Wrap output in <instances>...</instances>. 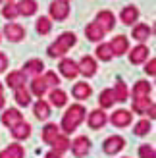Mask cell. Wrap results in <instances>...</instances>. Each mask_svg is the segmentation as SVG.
Segmentation results:
<instances>
[{
    "label": "cell",
    "mask_w": 156,
    "mask_h": 158,
    "mask_svg": "<svg viewBox=\"0 0 156 158\" xmlns=\"http://www.w3.org/2000/svg\"><path fill=\"white\" fill-rule=\"evenodd\" d=\"M83 120H85V108L81 104H72L66 110L64 118H62V127L60 129H64L66 135L68 133H73L77 127H79V123Z\"/></svg>",
    "instance_id": "1"
},
{
    "label": "cell",
    "mask_w": 156,
    "mask_h": 158,
    "mask_svg": "<svg viewBox=\"0 0 156 158\" xmlns=\"http://www.w3.org/2000/svg\"><path fill=\"white\" fill-rule=\"evenodd\" d=\"M75 35L73 33H62L58 39H56V43H52L50 46H48V56H52V58H56V56H64V54L72 48V46L75 44Z\"/></svg>",
    "instance_id": "2"
},
{
    "label": "cell",
    "mask_w": 156,
    "mask_h": 158,
    "mask_svg": "<svg viewBox=\"0 0 156 158\" xmlns=\"http://www.w3.org/2000/svg\"><path fill=\"white\" fill-rule=\"evenodd\" d=\"M123 147H125V139L120 137V135H112V137H108L102 143V151L112 156V154H118Z\"/></svg>",
    "instance_id": "3"
},
{
    "label": "cell",
    "mask_w": 156,
    "mask_h": 158,
    "mask_svg": "<svg viewBox=\"0 0 156 158\" xmlns=\"http://www.w3.org/2000/svg\"><path fill=\"white\" fill-rule=\"evenodd\" d=\"M69 148H72V152L77 158H83V156H87L89 151H91V141L85 135H81V137H77L73 143H69Z\"/></svg>",
    "instance_id": "4"
},
{
    "label": "cell",
    "mask_w": 156,
    "mask_h": 158,
    "mask_svg": "<svg viewBox=\"0 0 156 158\" xmlns=\"http://www.w3.org/2000/svg\"><path fill=\"white\" fill-rule=\"evenodd\" d=\"M95 23L106 33V31H112V29H114V25H116V18H114L112 12L102 10V12L96 14V21H95Z\"/></svg>",
    "instance_id": "5"
},
{
    "label": "cell",
    "mask_w": 156,
    "mask_h": 158,
    "mask_svg": "<svg viewBox=\"0 0 156 158\" xmlns=\"http://www.w3.org/2000/svg\"><path fill=\"white\" fill-rule=\"evenodd\" d=\"M4 35L8 41L12 43H19L23 37H25V29H23L21 25H18V23H6L4 25Z\"/></svg>",
    "instance_id": "6"
},
{
    "label": "cell",
    "mask_w": 156,
    "mask_h": 158,
    "mask_svg": "<svg viewBox=\"0 0 156 158\" xmlns=\"http://www.w3.org/2000/svg\"><path fill=\"white\" fill-rule=\"evenodd\" d=\"M23 122V116H21V112L18 108H8V110H4V114H2V123L6 125V127H15L18 123H21Z\"/></svg>",
    "instance_id": "7"
},
{
    "label": "cell",
    "mask_w": 156,
    "mask_h": 158,
    "mask_svg": "<svg viewBox=\"0 0 156 158\" xmlns=\"http://www.w3.org/2000/svg\"><path fill=\"white\" fill-rule=\"evenodd\" d=\"M131 120H133V116H131L129 110H116L112 114V118H110L114 127H127L131 123Z\"/></svg>",
    "instance_id": "8"
},
{
    "label": "cell",
    "mask_w": 156,
    "mask_h": 158,
    "mask_svg": "<svg viewBox=\"0 0 156 158\" xmlns=\"http://www.w3.org/2000/svg\"><path fill=\"white\" fill-rule=\"evenodd\" d=\"M110 48H112V54H114V56H121V54H125V52L129 50V41H127V37H125V35L114 37L112 43H110Z\"/></svg>",
    "instance_id": "9"
},
{
    "label": "cell",
    "mask_w": 156,
    "mask_h": 158,
    "mask_svg": "<svg viewBox=\"0 0 156 158\" xmlns=\"http://www.w3.org/2000/svg\"><path fill=\"white\" fill-rule=\"evenodd\" d=\"M50 15L56 21H64L69 15V6L66 2H58V0H54V2L50 4Z\"/></svg>",
    "instance_id": "10"
},
{
    "label": "cell",
    "mask_w": 156,
    "mask_h": 158,
    "mask_svg": "<svg viewBox=\"0 0 156 158\" xmlns=\"http://www.w3.org/2000/svg\"><path fill=\"white\" fill-rule=\"evenodd\" d=\"M60 73L64 75V77H68V79H75L77 75H79V69H77V64L72 60V58H64L60 62Z\"/></svg>",
    "instance_id": "11"
},
{
    "label": "cell",
    "mask_w": 156,
    "mask_h": 158,
    "mask_svg": "<svg viewBox=\"0 0 156 158\" xmlns=\"http://www.w3.org/2000/svg\"><path fill=\"white\" fill-rule=\"evenodd\" d=\"M106 122H108V118L104 114V110H92L89 114V120H87L91 129H102L106 125Z\"/></svg>",
    "instance_id": "12"
},
{
    "label": "cell",
    "mask_w": 156,
    "mask_h": 158,
    "mask_svg": "<svg viewBox=\"0 0 156 158\" xmlns=\"http://www.w3.org/2000/svg\"><path fill=\"white\" fill-rule=\"evenodd\" d=\"M77 69H79V73H83L85 77H92L96 73V62L91 56H83L81 62L77 64Z\"/></svg>",
    "instance_id": "13"
},
{
    "label": "cell",
    "mask_w": 156,
    "mask_h": 158,
    "mask_svg": "<svg viewBox=\"0 0 156 158\" xmlns=\"http://www.w3.org/2000/svg\"><path fill=\"white\" fill-rule=\"evenodd\" d=\"M149 58V46H145V44H139V46H135L133 50L129 52V62L131 64H143V62Z\"/></svg>",
    "instance_id": "14"
},
{
    "label": "cell",
    "mask_w": 156,
    "mask_h": 158,
    "mask_svg": "<svg viewBox=\"0 0 156 158\" xmlns=\"http://www.w3.org/2000/svg\"><path fill=\"white\" fill-rule=\"evenodd\" d=\"M120 19H121V23H125V25H133V21L139 19V10L135 6H125L120 14Z\"/></svg>",
    "instance_id": "15"
},
{
    "label": "cell",
    "mask_w": 156,
    "mask_h": 158,
    "mask_svg": "<svg viewBox=\"0 0 156 158\" xmlns=\"http://www.w3.org/2000/svg\"><path fill=\"white\" fill-rule=\"evenodd\" d=\"M18 12L21 14V15H25V18H29V15H33V14H37V0H19L18 4Z\"/></svg>",
    "instance_id": "16"
},
{
    "label": "cell",
    "mask_w": 156,
    "mask_h": 158,
    "mask_svg": "<svg viewBox=\"0 0 156 158\" xmlns=\"http://www.w3.org/2000/svg\"><path fill=\"white\" fill-rule=\"evenodd\" d=\"M25 156V151H23V147L18 145V143H12L8 145L2 152H0V158H23Z\"/></svg>",
    "instance_id": "17"
},
{
    "label": "cell",
    "mask_w": 156,
    "mask_h": 158,
    "mask_svg": "<svg viewBox=\"0 0 156 158\" xmlns=\"http://www.w3.org/2000/svg\"><path fill=\"white\" fill-rule=\"evenodd\" d=\"M72 93H73V97H75L77 100H85V98H89V97H91L92 89H91V85H89V83L81 81V83H75V85H73Z\"/></svg>",
    "instance_id": "18"
},
{
    "label": "cell",
    "mask_w": 156,
    "mask_h": 158,
    "mask_svg": "<svg viewBox=\"0 0 156 158\" xmlns=\"http://www.w3.org/2000/svg\"><path fill=\"white\" fill-rule=\"evenodd\" d=\"M44 69V64H43V60H37V58H33V60H29V62H25V66H23V73L25 75H39Z\"/></svg>",
    "instance_id": "19"
},
{
    "label": "cell",
    "mask_w": 156,
    "mask_h": 158,
    "mask_svg": "<svg viewBox=\"0 0 156 158\" xmlns=\"http://www.w3.org/2000/svg\"><path fill=\"white\" fill-rule=\"evenodd\" d=\"M6 83H8V87H12V89L23 87L25 85V73L23 72H10L6 75Z\"/></svg>",
    "instance_id": "20"
},
{
    "label": "cell",
    "mask_w": 156,
    "mask_h": 158,
    "mask_svg": "<svg viewBox=\"0 0 156 158\" xmlns=\"http://www.w3.org/2000/svg\"><path fill=\"white\" fill-rule=\"evenodd\" d=\"M10 131H12V137H14V139L21 141V139H27V137L31 135V125H29L27 122H21V123L15 125V127H12Z\"/></svg>",
    "instance_id": "21"
},
{
    "label": "cell",
    "mask_w": 156,
    "mask_h": 158,
    "mask_svg": "<svg viewBox=\"0 0 156 158\" xmlns=\"http://www.w3.org/2000/svg\"><path fill=\"white\" fill-rule=\"evenodd\" d=\"M60 135V127L56 123H46L44 125V129H43V141L46 145H52V141L56 139Z\"/></svg>",
    "instance_id": "22"
},
{
    "label": "cell",
    "mask_w": 156,
    "mask_h": 158,
    "mask_svg": "<svg viewBox=\"0 0 156 158\" xmlns=\"http://www.w3.org/2000/svg\"><path fill=\"white\" fill-rule=\"evenodd\" d=\"M33 114H35L37 120H46V118L50 116V106H48V102L37 100L35 106H33Z\"/></svg>",
    "instance_id": "23"
},
{
    "label": "cell",
    "mask_w": 156,
    "mask_h": 158,
    "mask_svg": "<svg viewBox=\"0 0 156 158\" xmlns=\"http://www.w3.org/2000/svg\"><path fill=\"white\" fill-rule=\"evenodd\" d=\"M85 35H87V39H89V41H102V37H104V31L102 29H100L98 25H96V23L95 21H92V23H89V25L87 27H85Z\"/></svg>",
    "instance_id": "24"
},
{
    "label": "cell",
    "mask_w": 156,
    "mask_h": 158,
    "mask_svg": "<svg viewBox=\"0 0 156 158\" xmlns=\"http://www.w3.org/2000/svg\"><path fill=\"white\" fill-rule=\"evenodd\" d=\"M98 104L100 108H112L116 104V97H114V91L112 89H104L102 93H100V97H98Z\"/></svg>",
    "instance_id": "25"
},
{
    "label": "cell",
    "mask_w": 156,
    "mask_h": 158,
    "mask_svg": "<svg viewBox=\"0 0 156 158\" xmlns=\"http://www.w3.org/2000/svg\"><path fill=\"white\" fill-rule=\"evenodd\" d=\"M150 33H152V29L149 27V25H145V23H137V25L133 27V39L135 41H146V39L150 37Z\"/></svg>",
    "instance_id": "26"
},
{
    "label": "cell",
    "mask_w": 156,
    "mask_h": 158,
    "mask_svg": "<svg viewBox=\"0 0 156 158\" xmlns=\"http://www.w3.org/2000/svg\"><path fill=\"white\" fill-rule=\"evenodd\" d=\"M50 102L56 108H62V106H66V102H68V94L62 91V89H58V87H56V89L50 91Z\"/></svg>",
    "instance_id": "27"
},
{
    "label": "cell",
    "mask_w": 156,
    "mask_h": 158,
    "mask_svg": "<svg viewBox=\"0 0 156 158\" xmlns=\"http://www.w3.org/2000/svg\"><path fill=\"white\" fill-rule=\"evenodd\" d=\"M152 100L149 97H139V98H133V112L135 114H146V110L150 108Z\"/></svg>",
    "instance_id": "28"
},
{
    "label": "cell",
    "mask_w": 156,
    "mask_h": 158,
    "mask_svg": "<svg viewBox=\"0 0 156 158\" xmlns=\"http://www.w3.org/2000/svg\"><path fill=\"white\" fill-rule=\"evenodd\" d=\"M14 97H15V102H18L19 106H27L31 104V93L25 89V85L23 87H18V89H14Z\"/></svg>",
    "instance_id": "29"
},
{
    "label": "cell",
    "mask_w": 156,
    "mask_h": 158,
    "mask_svg": "<svg viewBox=\"0 0 156 158\" xmlns=\"http://www.w3.org/2000/svg\"><path fill=\"white\" fill-rule=\"evenodd\" d=\"M68 148H69V141H68V137H66V135H58L56 139L52 141V151L56 152V154H60V156H62V154L68 151Z\"/></svg>",
    "instance_id": "30"
},
{
    "label": "cell",
    "mask_w": 156,
    "mask_h": 158,
    "mask_svg": "<svg viewBox=\"0 0 156 158\" xmlns=\"http://www.w3.org/2000/svg\"><path fill=\"white\" fill-rule=\"evenodd\" d=\"M46 89H48V87H46V83L43 81V77H35L33 81H31V93H33L35 97H39V100L43 98V94L46 93Z\"/></svg>",
    "instance_id": "31"
},
{
    "label": "cell",
    "mask_w": 156,
    "mask_h": 158,
    "mask_svg": "<svg viewBox=\"0 0 156 158\" xmlns=\"http://www.w3.org/2000/svg\"><path fill=\"white\" fill-rule=\"evenodd\" d=\"M150 91H152V87H150L149 81H137L135 87H133V97L135 98H139V97H149Z\"/></svg>",
    "instance_id": "32"
},
{
    "label": "cell",
    "mask_w": 156,
    "mask_h": 158,
    "mask_svg": "<svg viewBox=\"0 0 156 158\" xmlns=\"http://www.w3.org/2000/svg\"><path fill=\"white\" fill-rule=\"evenodd\" d=\"M52 31V21L46 18V15H41V18L37 19V33L39 35H48Z\"/></svg>",
    "instance_id": "33"
},
{
    "label": "cell",
    "mask_w": 156,
    "mask_h": 158,
    "mask_svg": "<svg viewBox=\"0 0 156 158\" xmlns=\"http://www.w3.org/2000/svg\"><path fill=\"white\" fill-rule=\"evenodd\" d=\"M96 56H98V60H102V62H110V60L114 58L110 44H106V43L98 44V46H96Z\"/></svg>",
    "instance_id": "34"
},
{
    "label": "cell",
    "mask_w": 156,
    "mask_h": 158,
    "mask_svg": "<svg viewBox=\"0 0 156 158\" xmlns=\"http://www.w3.org/2000/svg\"><path fill=\"white\" fill-rule=\"evenodd\" d=\"M112 91H114V97H116V100H118V102H125L127 100V87H125V83H123V81H118Z\"/></svg>",
    "instance_id": "35"
},
{
    "label": "cell",
    "mask_w": 156,
    "mask_h": 158,
    "mask_svg": "<svg viewBox=\"0 0 156 158\" xmlns=\"http://www.w3.org/2000/svg\"><path fill=\"white\" fill-rule=\"evenodd\" d=\"M152 129V123L149 122V120H141V122H137L135 123V127H133V133L135 135H139V137H143V135H146Z\"/></svg>",
    "instance_id": "36"
},
{
    "label": "cell",
    "mask_w": 156,
    "mask_h": 158,
    "mask_svg": "<svg viewBox=\"0 0 156 158\" xmlns=\"http://www.w3.org/2000/svg\"><path fill=\"white\" fill-rule=\"evenodd\" d=\"M2 15L6 19H15L19 15V12H18V6H15L14 2H6V6L2 8Z\"/></svg>",
    "instance_id": "37"
},
{
    "label": "cell",
    "mask_w": 156,
    "mask_h": 158,
    "mask_svg": "<svg viewBox=\"0 0 156 158\" xmlns=\"http://www.w3.org/2000/svg\"><path fill=\"white\" fill-rule=\"evenodd\" d=\"M43 81L46 83V87H58L60 85V77L54 73V72H46L43 75Z\"/></svg>",
    "instance_id": "38"
},
{
    "label": "cell",
    "mask_w": 156,
    "mask_h": 158,
    "mask_svg": "<svg viewBox=\"0 0 156 158\" xmlns=\"http://www.w3.org/2000/svg\"><path fill=\"white\" fill-rule=\"evenodd\" d=\"M139 158H156V154H154V147L152 145H141L139 147Z\"/></svg>",
    "instance_id": "39"
},
{
    "label": "cell",
    "mask_w": 156,
    "mask_h": 158,
    "mask_svg": "<svg viewBox=\"0 0 156 158\" xmlns=\"http://www.w3.org/2000/svg\"><path fill=\"white\" fill-rule=\"evenodd\" d=\"M145 72L149 73L150 77H154V75H156V60H154V58H150V60H149V64L145 66Z\"/></svg>",
    "instance_id": "40"
},
{
    "label": "cell",
    "mask_w": 156,
    "mask_h": 158,
    "mask_svg": "<svg viewBox=\"0 0 156 158\" xmlns=\"http://www.w3.org/2000/svg\"><path fill=\"white\" fill-rule=\"evenodd\" d=\"M6 68H8V56L4 52H0V73L6 72Z\"/></svg>",
    "instance_id": "41"
},
{
    "label": "cell",
    "mask_w": 156,
    "mask_h": 158,
    "mask_svg": "<svg viewBox=\"0 0 156 158\" xmlns=\"http://www.w3.org/2000/svg\"><path fill=\"white\" fill-rule=\"evenodd\" d=\"M154 112H156V106H154V102H152V104H150V108H149V110H146V114H149L150 118H154V116H156Z\"/></svg>",
    "instance_id": "42"
},
{
    "label": "cell",
    "mask_w": 156,
    "mask_h": 158,
    "mask_svg": "<svg viewBox=\"0 0 156 158\" xmlns=\"http://www.w3.org/2000/svg\"><path fill=\"white\" fill-rule=\"evenodd\" d=\"M44 158H62V156H60V154H56V152H54V151H50V152L46 154Z\"/></svg>",
    "instance_id": "43"
},
{
    "label": "cell",
    "mask_w": 156,
    "mask_h": 158,
    "mask_svg": "<svg viewBox=\"0 0 156 158\" xmlns=\"http://www.w3.org/2000/svg\"><path fill=\"white\" fill-rule=\"evenodd\" d=\"M4 102H6V98L2 97V94H0V110H2V108H4Z\"/></svg>",
    "instance_id": "44"
},
{
    "label": "cell",
    "mask_w": 156,
    "mask_h": 158,
    "mask_svg": "<svg viewBox=\"0 0 156 158\" xmlns=\"http://www.w3.org/2000/svg\"><path fill=\"white\" fill-rule=\"evenodd\" d=\"M58 2H66V4H68V2H69V0H58Z\"/></svg>",
    "instance_id": "45"
},
{
    "label": "cell",
    "mask_w": 156,
    "mask_h": 158,
    "mask_svg": "<svg viewBox=\"0 0 156 158\" xmlns=\"http://www.w3.org/2000/svg\"><path fill=\"white\" fill-rule=\"evenodd\" d=\"M0 94H2V83H0Z\"/></svg>",
    "instance_id": "46"
},
{
    "label": "cell",
    "mask_w": 156,
    "mask_h": 158,
    "mask_svg": "<svg viewBox=\"0 0 156 158\" xmlns=\"http://www.w3.org/2000/svg\"><path fill=\"white\" fill-rule=\"evenodd\" d=\"M6 2H12V0H6Z\"/></svg>",
    "instance_id": "47"
},
{
    "label": "cell",
    "mask_w": 156,
    "mask_h": 158,
    "mask_svg": "<svg viewBox=\"0 0 156 158\" xmlns=\"http://www.w3.org/2000/svg\"><path fill=\"white\" fill-rule=\"evenodd\" d=\"M125 158H127V156H125Z\"/></svg>",
    "instance_id": "48"
}]
</instances>
